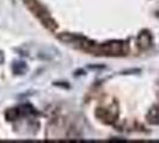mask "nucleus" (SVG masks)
Listing matches in <instances>:
<instances>
[{
    "mask_svg": "<svg viewBox=\"0 0 159 143\" xmlns=\"http://www.w3.org/2000/svg\"><path fill=\"white\" fill-rule=\"evenodd\" d=\"M77 47L88 51L90 54L98 56H123L129 50V46L125 41H110L105 43H97L80 37L79 42L75 44Z\"/></svg>",
    "mask_w": 159,
    "mask_h": 143,
    "instance_id": "1",
    "label": "nucleus"
},
{
    "mask_svg": "<svg viewBox=\"0 0 159 143\" xmlns=\"http://www.w3.org/2000/svg\"><path fill=\"white\" fill-rule=\"evenodd\" d=\"M24 2L32 13L39 18V20L43 24V26H46L48 30L55 31L57 29L56 22L53 19V17L49 15L47 8L42 5L40 1H37V0H24Z\"/></svg>",
    "mask_w": 159,
    "mask_h": 143,
    "instance_id": "2",
    "label": "nucleus"
},
{
    "mask_svg": "<svg viewBox=\"0 0 159 143\" xmlns=\"http://www.w3.org/2000/svg\"><path fill=\"white\" fill-rule=\"evenodd\" d=\"M138 47L143 50H146L152 46V36L148 31H143L138 36Z\"/></svg>",
    "mask_w": 159,
    "mask_h": 143,
    "instance_id": "3",
    "label": "nucleus"
},
{
    "mask_svg": "<svg viewBox=\"0 0 159 143\" xmlns=\"http://www.w3.org/2000/svg\"><path fill=\"white\" fill-rule=\"evenodd\" d=\"M147 122L152 125H159V104L153 105L146 115Z\"/></svg>",
    "mask_w": 159,
    "mask_h": 143,
    "instance_id": "4",
    "label": "nucleus"
}]
</instances>
